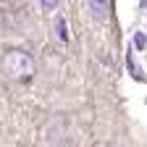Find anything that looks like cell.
<instances>
[{
    "label": "cell",
    "mask_w": 147,
    "mask_h": 147,
    "mask_svg": "<svg viewBox=\"0 0 147 147\" xmlns=\"http://www.w3.org/2000/svg\"><path fill=\"white\" fill-rule=\"evenodd\" d=\"M34 71H37V63H34V55L24 47H8L0 55V74L13 82V84H26L34 79Z\"/></svg>",
    "instance_id": "6da1fadb"
},
{
    "label": "cell",
    "mask_w": 147,
    "mask_h": 147,
    "mask_svg": "<svg viewBox=\"0 0 147 147\" xmlns=\"http://www.w3.org/2000/svg\"><path fill=\"white\" fill-rule=\"evenodd\" d=\"M87 8L95 21H105L110 13V0H87Z\"/></svg>",
    "instance_id": "7a4b0ae2"
},
{
    "label": "cell",
    "mask_w": 147,
    "mask_h": 147,
    "mask_svg": "<svg viewBox=\"0 0 147 147\" xmlns=\"http://www.w3.org/2000/svg\"><path fill=\"white\" fill-rule=\"evenodd\" d=\"M55 32H58V40H61V42H68V34H66V18H63V16L55 18Z\"/></svg>",
    "instance_id": "3957f363"
},
{
    "label": "cell",
    "mask_w": 147,
    "mask_h": 147,
    "mask_svg": "<svg viewBox=\"0 0 147 147\" xmlns=\"http://www.w3.org/2000/svg\"><path fill=\"white\" fill-rule=\"evenodd\" d=\"M40 3H42L45 11H55V8H58V0H40Z\"/></svg>",
    "instance_id": "277c9868"
},
{
    "label": "cell",
    "mask_w": 147,
    "mask_h": 147,
    "mask_svg": "<svg viewBox=\"0 0 147 147\" xmlns=\"http://www.w3.org/2000/svg\"><path fill=\"white\" fill-rule=\"evenodd\" d=\"M55 147H76V144H71V142H61V144H55Z\"/></svg>",
    "instance_id": "5b68a950"
}]
</instances>
